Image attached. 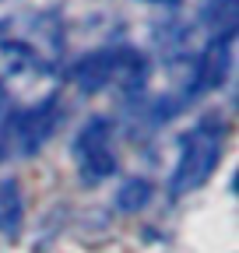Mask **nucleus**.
<instances>
[{
  "label": "nucleus",
  "mask_w": 239,
  "mask_h": 253,
  "mask_svg": "<svg viewBox=\"0 0 239 253\" xmlns=\"http://www.w3.org/2000/svg\"><path fill=\"white\" fill-rule=\"evenodd\" d=\"M218 158H222V137L215 130L207 134L204 126H194V130L183 137V144H179V162H176V172L169 179L172 197L204 186L211 179V172L218 169Z\"/></svg>",
  "instance_id": "obj_1"
},
{
  "label": "nucleus",
  "mask_w": 239,
  "mask_h": 253,
  "mask_svg": "<svg viewBox=\"0 0 239 253\" xmlns=\"http://www.w3.org/2000/svg\"><path fill=\"white\" fill-rule=\"evenodd\" d=\"M71 155L84 183L109 179L116 172V155L109 148V120H88L71 144Z\"/></svg>",
  "instance_id": "obj_2"
},
{
  "label": "nucleus",
  "mask_w": 239,
  "mask_h": 253,
  "mask_svg": "<svg viewBox=\"0 0 239 253\" xmlns=\"http://www.w3.org/2000/svg\"><path fill=\"white\" fill-rule=\"evenodd\" d=\"M53 126H56V102H39L32 109H21L14 120H11V144L21 151V155H32L39 151L49 134H53Z\"/></svg>",
  "instance_id": "obj_3"
},
{
  "label": "nucleus",
  "mask_w": 239,
  "mask_h": 253,
  "mask_svg": "<svg viewBox=\"0 0 239 253\" xmlns=\"http://www.w3.org/2000/svg\"><path fill=\"white\" fill-rule=\"evenodd\" d=\"M229 74V36L207 46V53L200 56L197 63V81H194V91H207V88H218Z\"/></svg>",
  "instance_id": "obj_4"
},
{
  "label": "nucleus",
  "mask_w": 239,
  "mask_h": 253,
  "mask_svg": "<svg viewBox=\"0 0 239 253\" xmlns=\"http://www.w3.org/2000/svg\"><path fill=\"white\" fill-rule=\"evenodd\" d=\"M116 78V53H92L74 67V81L81 91H99Z\"/></svg>",
  "instance_id": "obj_5"
},
{
  "label": "nucleus",
  "mask_w": 239,
  "mask_h": 253,
  "mask_svg": "<svg viewBox=\"0 0 239 253\" xmlns=\"http://www.w3.org/2000/svg\"><path fill=\"white\" fill-rule=\"evenodd\" d=\"M21 214H25L21 190H18L14 179H4V183H0V232L14 236L21 229Z\"/></svg>",
  "instance_id": "obj_6"
},
{
  "label": "nucleus",
  "mask_w": 239,
  "mask_h": 253,
  "mask_svg": "<svg viewBox=\"0 0 239 253\" xmlns=\"http://www.w3.org/2000/svg\"><path fill=\"white\" fill-rule=\"evenodd\" d=\"M148 201H152V183L148 179H127L123 190L116 194V208L120 211H141Z\"/></svg>",
  "instance_id": "obj_7"
}]
</instances>
